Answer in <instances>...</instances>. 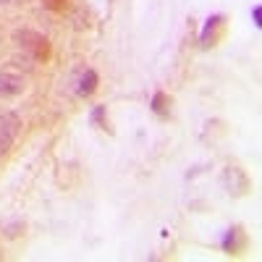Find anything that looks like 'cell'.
I'll list each match as a JSON object with an SVG mask.
<instances>
[{"instance_id":"obj_1","label":"cell","mask_w":262,"mask_h":262,"mask_svg":"<svg viewBox=\"0 0 262 262\" xmlns=\"http://www.w3.org/2000/svg\"><path fill=\"white\" fill-rule=\"evenodd\" d=\"M18 128H21V121H18L16 113H3L0 116V155L8 152V147L18 137Z\"/></svg>"},{"instance_id":"obj_2","label":"cell","mask_w":262,"mask_h":262,"mask_svg":"<svg viewBox=\"0 0 262 262\" xmlns=\"http://www.w3.org/2000/svg\"><path fill=\"white\" fill-rule=\"evenodd\" d=\"M21 90H24V79L16 74H8V71H0V97L18 95Z\"/></svg>"},{"instance_id":"obj_3","label":"cell","mask_w":262,"mask_h":262,"mask_svg":"<svg viewBox=\"0 0 262 262\" xmlns=\"http://www.w3.org/2000/svg\"><path fill=\"white\" fill-rule=\"evenodd\" d=\"M95 90H97V74H95L92 69H86V71L79 76V84H76V95H79V97H90Z\"/></svg>"},{"instance_id":"obj_4","label":"cell","mask_w":262,"mask_h":262,"mask_svg":"<svg viewBox=\"0 0 262 262\" xmlns=\"http://www.w3.org/2000/svg\"><path fill=\"white\" fill-rule=\"evenodd\" d=\"M221 21H223L221 16H212V18L207 21V27H205V32H202V45H205V48L210 45V39H212V29H215L217 24H221Z\"/></svg>"},{"instance_id":"obj_5","label":"cell","mask_w":262,"mask_h":262,"mask_svg":"<svg viewBox=\"0 0 262 262\" xmlns=\"http://www.w3.org/2000/svg\"><path fill=\"white\" fill-rule=\"evenodd\" d=\"M163 102H165V95H163V92H158V95H155V100H152V111L160 113V116L165 113V105H163Z\"/></svg>"},{"instance_id":"obj_6","label":"cell","mask_w":262,"mask_h":262,"mask_svg":"<svg viewBox=\"0 0 262 262\" xmlns=\"http://www.w3.org/2000/svg\"><path fill=\"white\" fill-rule=\"evenodd\" d=\"M252 18H254V27H262V6L252 8Z\"/></svg>"},{"instance_id":"obj_7","label":"cell","mask_w":262,"mask_h":262,"mask_svg":"<svg viewBox=\"0 0 262 262\" xmlns=\"http://www.w3.org/2000/svg\"><path fill=\"white\" fill-rule=\"evenodd\" d=\"M0 3H6V0H0Z\"/></svg>"}]
</instances>
